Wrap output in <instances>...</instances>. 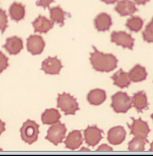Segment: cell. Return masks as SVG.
Masks as SVG:
<instances>
[{"instance_id":"27","label":"cell","mask_w":153,"mask_h":156,"mask_svg":"<svg viewBox=\"0 0 153 156\" xmlns=\"http://www.w3.org/2000/svg\"><path fill=\"white\" fill-rule=\"evenodd\" d=\"M7 27H8V20H7L5 11L0 9V30L2 33L5 32Z\"/></svg>"},{"instance_id":"2","label":"cell","mask_w":153,"mask_h":156,"mask_svg":"<svg viewBox=\"0 0 153 156\" xmlns=\"http://www.w3.org/2000/svg\"><path fill=\"white\" fill-rule=\"evenodd\" d=\"M57 107L60 108L66 115H75L76 112L80 108L76 99L66 93L58 94Z\"/></svg>"},{"instance_id":"34","label":"cell","mask_w":153,"mask_h":156,"mask_svg":"<svg viewBox=\"0 0 153 156\" xmlns=\"http://www.w3.org/2000/svg\"><path fill=\"white\" fill-rule=\"evenodd\" d=\"M80 151H89V150L88 149V148L83 147V148H82V149L80 150Z\"/></svg>"},{"instance_id":"1","label":"cell","mask_w":153,"mask_h":156,"mask_svg":"<svg viewBox=\"0 0 153 156\" xmlns=\"http://www.w3.org/2000/svg\"><path fill=\"white\" fill-rule=\"evenodd\" d=\"M92 48L94 51L90 54V62L94 69L100 72H109L117 68L118 60L114 55L101 52L94 46Z\"/></svg>"},{"instance_id":"5","label":"cell","mask_w":153,"mask_h":156,"mask_svg":"<svg viewBox=\"0 0 153 156\" xmlns=\"http://www.w3.org/2000/svg\"><path fill=\"white\" fill-rule=\"evenodd\" d=\"M66 132V128L60 122L53 124L47 132L46 139L54 145L57 146L63 141Z\"/></svg>"},{"instance_id":"22","label":"cell","mask_w":153,"mask_h":156,"mask_svg":"<svg viewBox=\"0 0 153 156\" xmlns=\"http://www.w3.org/2000/svg\"><path fill=\"white\" fill-rule=\"evenodd\" d=\"M60 114L55 108L47 109L42 113L41 116L42 122L44 124L52 125V124L59 122Z\"/></svg>"},{"instance_id":"36","label":"cell","mask_w":153,"mask_h":156,"mask_svg":"<svg viewBox=\"0 0 153 156\" xmlns=\"http://www.w3.org/2000/svg\"><path fill=\"white\" fill-rule=\"evenodd\" d=\"M151 118H152V120H153V114L151 115Z\"/></svg>"},{"instance_id":"21","label":"cell","mask_w":153,"mask_h":156,"mask_svg":"<svg viewBox=\"0 0 153 156\" xmlns=\"http://www.w3.org/2000/svg\"><path fill=\"white\" fill-rule=\"evenodd\" d=\"M112 80H113L114 85L120 88L127 87L131 82L129 73L121 69L112 76Z\"/></svg>"},{"instance_id":"20","label":"cell","mask_w":153,"mask_h":156,"mask_svg":"<svg viewBox=\"0 0 153 156\" xmlns=\"http://www.w3.org/2000/svg\"><path fill=\"white\" fill-rule=\"evenodd\" d=\"M132 104L137 111L143 112V110L148 108V101L146 94L144 91L136 93L132 97Z\"/></svg>"},{"instance_id":"23","label":"cell","mask_w":153,"mask_h":156,"mask_svg":"<svg viewBox=\"0 0 153 156\" xmlns=\"http://www.w3.org/2000/svg\"><path fill=\"white\" fill-rule=\"evenodd\" d=\"M129 76L131 81L137 83L146 80L147 76V72L143 66L137 64L134 68L131 69L129 73Z\"/></svg>"},{"instance_id":"9","label":"cell","mask_w":153,"mask_h":156,"mask_svg":"<svg viewBox=\"0 0 153 156\" xmlns=\"http://www.w3.org/2000/svg\"><path fill=\"white\" fill-rule=\"evenodd\" d=\"M62 68L61 62L57 57H48L42 63V71L50 75H57Z\"/></svg>"},{"instance_id":"19","label":"cell","mask_w":153,"mask_h":156,"mask_svg":"<svg viewBox=\"0 0 153 156\" xmlns=\"http://www.w3.org/2000/svg\"><path fill=\"white\" fill-rule=\"evenodd\" d=\"M87 99L92 105H100L106 99V93L101 89H93L88 94Z\"/></svg>"},{"instance_id":"17","label":"cell","mask_w":153,"mask_h":156,"mask_svg":"<svg viewBox=\"0 0 153 156\" xmlns=\"http://www.w3.org/2000/svg\"><path fill=\"white\" fill-rule=\"evenodd\" d=\"M9 13L12 20L21 21L25 16V7L21 3L13 2L9 7Z\"/></svg>"},{"instance_id":"25","label":"cell","mask_w":153,"mask_h":156,"mask_svg":"<svg viewBox=\"0 0 153 156\" xmlns=\"http://www.w3.org/2000/svg\"><path fill=\"white\" fill-rule=\"evenodd\" d=\"M143 23L142 19L137 16H133L127 19L126 27L131 31L137 33L139 32L143 28Z\"/></svg>"},{"instance_id":"35","label":"cell","mask_w":153,"mask_h":156,"mask_svg":"<svg viewBox=\"0 0 153 156\" xmlns=\"http://www.w3.org/2000/svg\"><path fill=\"white\" fill-rule=\"evenodd\" d=\"M150 151H153V142H152V144H151V148H150Z\"/></svg>"},{"instance_id":"15","label":"cell","mask_w":153,"mask_h":156,"mask_svg":"<svg viewBox=\"0 0 153 156\" xmlns=\"http://www.w3.org/2000/svg\"><path fill=\"white\" fill-rule=\"evenodd\" d=\"M94 25L100 32L108 30L112 25V19L110 15L106 13L98 14L94 19Z\"/></svg>"},{"instance_id":"13","label":"cell","mask_w":153,"mask_h":156,"mask_svg":"<svg viewBox=\"0 0 153 156\" xmlns=\"http://www.w3.org/2000/svg\"><path fill=\"white\" fill-rule=\"evenodd\" d=\"M3 48L11 55H16L23 48L22 39L17 36L7 38L5 44L3 45Z\"/></svg>"},{"instance_id":"33","label":"cell","mask_w":153,"mask_h":156,"mask_svg":"<svg viewBox=\"0 0 153 156\" xmlns=\"http://www.w3.org/2000/svg\"><path fill=\"white\" fill-rule=\"evenodd\" d=\"M101 1L106 3V4H113V3L117 2L118 0H101Z\"/></svg>"},{"instance_id":"18","label":"cell","mask_w":153,"mask_h":156,"mask_svg":"<svg viewBox=\"0 0 153 156\" xmlns=\"http://www.w3.org/2000/svg\"><path fill=\"white\" fill-rule=\"evenodd\" d=\"M50 11V19L54 23H56L60 27L64 26V20L66 17L68 16L69 14L62 9L60 6H56L49 8Z\"/></svg>"},{"instance_id":"16","label":"cell","mask_w":153,"mask_h":156,"mask_svg":"<svg viewBox=\"0 0 153 156\" xmlns=\"http://www.w3.org/2000/svg\"><path fill=\"white\" fill-rule=\"evenodd\" d=\"M83 142V138L79 130H74L68 134L64 144L66 147L69 150H75L78 149Z\"/></svg>"},{"instance_id":"12","label":"cell","mask_w":153,"mask_h":156,"mask_svg":"<svg viewBox=\"0 0 153 156\" xmlns=\"http://www.w3.org/2000/svg\"><path fill=\"white\" fill-rule=\"evenodd\" d=\"M54 23L46 17L38 15V17L32 23L35 33H46L53 29Z\"/></svg>"},{"instance_id":"10","label":"cell","mask_w":153,"mask_h":156,"mask_svg":"<svg viewBox=\"0 0 153 156\" xmlns=\"http://www.w3.org/2000/svg\"><path fill=\"white\" fill-rule=\"evenodd\" d=\"M103 131L96 126H88L84 131V139L88 146L94 147L102 139Z\"/></svg>"},{"instance_id":"8","label":"cell","mask_w":153,"mask_h":156,"mask_svg":"<svg viewBox=\"0 0 153 156\" xmlns=\"http://www.w3.org/2000/svg\"><path fill=\"white\" fill-rule=\"evenodd\" d=\"M45 47V42L40 35L32 34L29 37L27 41V50L33 55L41 54Z\"/></svg>"},{"instance_id":"26","label":"cell","mask_w":153,"mask_h":156,"mask_svg":"<svg viewBox=\"0 0 153 156\" xmlns=\"http://www.w3.org/2000/svg\"><path fill=\"white\" fill-rule=\"evenodd\" d=\"M143 37L144 41L148 43H153V17L151 22L145 27L143 33Z\"/></svg>"},{"instance_id":"24","label":"cell","mask_w":153,"mask_h":156,"mask_svg":"<svg viewBox=\"0 0 153 156\" xmlns=\"http://www.w3.org/2000/svg\"><path fill=\"white\" fill-rule=\"evenodd\" d=\"M148 143L147 138H139L135 137L129 143L128 150L131 151H143L145 145Z\"/></svg>"},{"instance_id":"31","label":"cell","mask_w":153,"mask_h":156,"mask_svg":"<svg viewBox=\"0 0 153 156\" xmlns=\"http://www.w3.org/2000/svg\"><path fill=\"white\" fill-rule=\"evenodd\" d=\"M5 130V124L2 120H0V136Z\"/></svg>"},{"instance_id":"32","label":"cell","mask_w":153,"mask_h":156,"mask_svg":"<svg viewBox=\"0 0 153 156\" xmlns=\"http://www.w3.org/2000/svg\"><path fill=\"white\" fill-rule=\"evenodd\" d=\"M137 5H145L150 0H133Z\"/></svg>"},{"instance_id":"28","label":"cell","mask_w":153,"mask_h":156,"mask_svg":"<svg viewBox=\"0 0 153 156\" xmlns=\"http://www.w3.org/2000/svg\"><path fill=\"white\" fill-rule=\"evenodd\" d=\"M8 58L2 52H0V73L8 67Z\"/></svg>"},{"instance_id":"3","label":"cell","mask_w":153,"mask_h":156,"mask_svg":"<svg viewBox=\"0 0 153 156\" xmlns=\"http://www.w3.org/2000/svg\"><path fill=\"white\" fill-rule=\"evenodd\" d=\"M132 107V101L125 92H117L111 97V107L117 113L127 112Z\"/></svg>"},{"instance_id":"11","label":"cell","mask_w":153,"mask_h":156,"mask_svg":"<svg viewBox=\"0 0 153 156\" xmlns=\"http://www.w3.org/2000/svg\"><path fill=\"white\" fill-rule=\"evenodd\" d=\"M126 137V131L122 126H115L108 132L107 140L111 145H119L122 144Z\"/></svg>"},{"instance_id":"7","label":"cell","mask_w":153,"mask_h":156,"mask_svg":"<svg viewBox=\"0 0 153 156\" xmlns=\"http://www.w3.org/2000/svg\"><path fill=\"white\" fill-rule=\"evenodd\" d=\"M132 120L133 123L128 125L129 128H130L131 134L137 138H147L150 132V128L148 124L141 119H135L132 118Z\"/></svg>"},{"instance_id":"14","label":"cell","mask_w":153,"mask_h":156,"mask_svg":"<svg viewBox=\"0 0 153 156\" xmlns=\"http://www.w3.org/2000/svg\"><path fill=\"white\" fill-rule=\"evenodd\" d=\"M116 12L121 16H127L131 15L138 11L134 2L131 0H121L118 2L115 7Z\"/></svg>"},{"instance_id":"4","label":"cell","mask_w":153,"mask_h":156,"mask_svg":"<svg viewBox=\"0 0 153 156\" xmlns=\"http://www.w3.org/2000/svg\"><path fill=\"white\" fill-rule=\"evenodd\" d=\"M39 126L33 120H27L21 128V136L25 143L31 145L38 139Z\"/></svg>"},{"instance_id":"29","label":"cell","mask_w":153,"mask_h":156,"mask_svg":"<svg viewBox=\"0 0 153 156\" xmlns=\"http://www.w3.org/2000/svg\"><path fill=\"white\" fill-rule=\"evenodd\" d=\"M54 2V0H38L36 2L37 6L42 7L44 9L50 8V5Z\"/></svg>"},{"instance_id":"30","label":"cell","mask_w":153,"mask_h":156,"mask_svg":"<svg viewBox=\"0 0 153 156\" xmlns=\"http://www.w3.org/2000/svg\"><path fill=\"white\" fill-rule=\"evenodd\" d=\"M97 151H113V148L109 146L107 144H103L97 148Z\"/></svg>"},{"instance_id":"6","label":"cell","mask_w":153,"mask_h":156,"mask_svg":"<svg viewBox=\"0 0 153 156\" xmlns=\"http://www.w3.org/2000/svg\"><path fill=\"white\" fill-rule=\"evenodd\" d=\"M111 41L117 46L130 50L133 49L135 42L131 35L125 31H113L111 34Z\"/></svg>"}]
</instances>
